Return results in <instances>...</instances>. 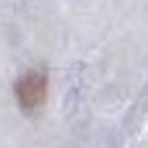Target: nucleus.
Instances as JSON below:
<instances>
[{
  "mask_svg": "<svg viewBox=\"0 0 148 148\" xmlns=\"http://www.w3.org/2000/svg\"><path fill=\"white\" fill-rule=\"evenodd\" d=\"M13 91H16L18 109L23 114H34L44 104V99H47V73H42V70H26L16 81Z\"/></svg>",
  "mask_w": 148,
  "mask_h": 148,
  "instance_id": "nucleus-1",
  "label": "nucleus"
}]
</instances>
